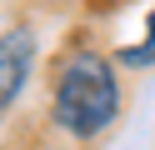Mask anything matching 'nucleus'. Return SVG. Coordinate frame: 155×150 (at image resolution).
I'll use <instances>...</instances> for the list:
<instances>
[{
    "mask_svg": "<svg viewBox=\"0 0 155 150\" xmlns=\"http://www.w3.org/2000/svg\"><path fill=\"white\" fill-rule=\"evenodd\" d=\"M120 60H130V65H150L155 60V10H150V40L135 45V50H120Z\"/></svg>",
    "mask_w": 155,
    "mask_h": 150,
    "instance_id": "obj_3",
    "label": "nucleus"
},
{
    "mask_svg": "<svg viewBox=\"0 0 155 150\" xmlns=\"http://www.w3.org/2000/svg\"><path fill=\"white\" fill-rule=\"evenodd\" d=\"M50 115L65 135L75 140H95L100 130L115 125L120 115V85H115V65L105 55H70L55 70V95H50Z\"/></svg>",
    "mask_w": 155,
    "mask_h": 150,
    "instance_id": "obj_1",
    "label": "nucleus"
},
{
    "mask_svg": "<svg viewBox=\"0 0 155 150\" xmlns=\"http://www.w3.org/2000/svg\"><path fill=\"white\" fill-rule=\"evenodd\" d=\"M30 65H35V35H30V25H10L0 35V110L25 90Z\"/></svg>",
    "mask_w": 155,
    "mask_h": 150,
    "instance_id": "obj_2",
    "label": "nucleus"
},
{
    "mask_svg": "<svg viewBox=\"0 0 155 150\" xmlns=\"http://www.w3.org/2000/svg\"><path fill=\"white\" fill-rule=\"evenodd\" d=\"M120 0H90V10H115Z\"/></svg>",
    "mask_w": 155,
    "mask_h": 150,
    "instance_id": "obj_4",
    "label": "nucleus"
}]
</instances>
